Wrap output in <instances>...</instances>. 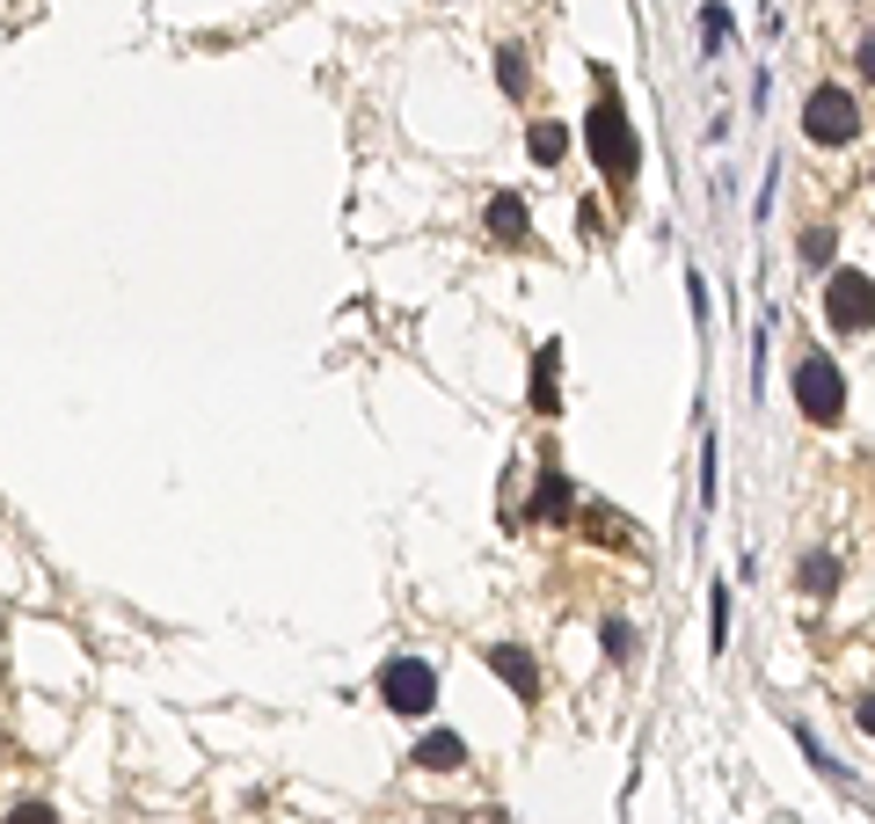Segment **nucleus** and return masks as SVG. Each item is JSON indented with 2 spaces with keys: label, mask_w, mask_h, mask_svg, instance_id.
Returning a JSON list of instances; mask_svg holds the SVG:
<instances>
[{
  "label": "nucleus",
  "mask_w": 875,
  "mask_h": 824,
  "mask_svg": "<svg viewBox=\"0 0 875 824\" xmlns=\"http://www.w3.org/2000/svg\"><path fill=\"white\" fill-rule=\"evenodd\" d=\"M708 642L716 649H730V577L708 591Z\"/></svg>",
  "instance_id": "nucleus-15"
},
{
  "label": "nucleus",
  "mask_w": 875,
  "mask_h": 824,
  "mask_svg": "<svg viewBox=\"0 0 875 824\" xmlns=\"http://www.w3.org/2000/svg\"><path fill=\"white\" fill-rule=\"evenodd\" d=\"M722 37H730V8H700V44L716 52Z\"/></svg>",
  "instance_id": "nucleus-17"
},
{
  "label": "nucleus",
  "mask_w": 875,
  "mask_h": 824,
  "mask_svg": "<svg viewBox=\"0 0 875 824\" xmlns=\"http://www.w3.org/2000/svg\"><path fill=\"white\" fill-rule=\"evenodd\" d=\"M496 89H504V95H525V89H533V73H525V52H518V44H496Z\"/></svg>",
  "instance_id": "nucleus-11"
},
{
  "label": "nucleus",
  "mask_w": 875,
  "mask_h": 824,
  "mask_svg": "<svg viewBox=\"0 0 875 824\" xmlns=\"http://www.w3.org/2000/svg\"><path fill=\"white\" fill-rule=\"evenodd\" d=\"M8 824H59V817H52V803H22V810H8Z\"/></svg>",
  "instance_id": "nucleus-18"
},
{
  "label": "nucleus",
  "mask_w": 875,
  "mask_h": 824,
  "mask_svg": "<svg viewBox=\"0 0 875 824\" xmlns=\"http://www.w3.org/2000/svg\"><path fill=\"white\" fill-rule=\"evenodd\" d=\"M803 132H810V146H846L861 132V103L840 81H824V89L803 95Z\"/></svg>",
  "instance_id": "nucleus-3"
},
{
  "label": "nucleus",
  "mask_w": 875,
  "mask_h": 824,
  "mask_svg": "<svg viewBox=\"0 0 875 824\" xmlns=\"http://www.w3.org/2000/svg\"><path fill=\"white\" fill-rule=\"evenodd\" d=\"M555 402H562V343H541L533 351V409L555 416Z\"/></svg>",
  "instance_id": "nucleus-8"
},
{
  "label": "nucleus",
  "mask_w": 875,
  "mask_h": 824,
  "mask_svg": "<svg viewBox=\"0 0 875 824\" xmlns=\"http://www.w3.org/2000/svg\"><path fill=\"white\" fill-rule=\"evenodd\" d=\"M795 256H803L810 270H832V256H840V234H832V227H810L803 241H795Z\"/></svg>",
  "instance_id": "nucleus-12"
},
{
  "label": "nucleus",
  "mask_w": 875,
  "mask_h": 824,
  "mask_svg": "<svg viewBox=\"0 0 875 824\" xmlns=\"http://www.w3.org/2000/svg\"><path fill=\"white\" fill-rule=\"evenodd\" d=\"M795 409H803L810 423H840L846 416V372L832 365V358H803V365H795Z\"/></svg>",
  "instance_id": "nucleus-5"
},
{
  "label": "nucleus",
  "mask_w": 875,
  "mask_h": 824,
  "mask_svg": "<svg viewBox=\"0 0 875 824\" xmlns=\"http://www.w3.org/2000/svg\"><path fill=\"white\" fill-rule=\"evenodd\" d=\"M569 496H577V490H569V474L547 467V474H541V496H533V511H541V518H555V511H569Z\"/></svg>",
  "instance_id": "nucleus-14"
},
{
  "label": "nucleus",
  "mask_w": 875,
  "mask_h": 824,
  "mask_svg": "<svg viewBox=\"0 0 875 824\" xmlns=\"http://www.w3.org/2000/svg\"><path fill=\"white\" fill-rule=\"evenodd\" d=\"M525 154L541 161V168H555V161L569 154V124H555V117H547V124H525Z\"/></svg>",
  "instance_id": "nucleus-10"
},
{
  "label": "nucleus",
  "mask_w": 875,
  "mask_h": 824,
  "mask_svg": "<svg viewBox=\"0 0 875 824\" xmlns=\"http://www.w3.org/2000/svg\"><path fill=\"white\" fill-rule=\"evenodd\" d=\"M380 701L394 708V715H431V708H437V671L423 665V657H387Z\"/></svg>",
  "instance_id": "nucleus-4"
},
{
  "label": "nucleus",
  "mask_w": 875,
  "mask_h": 824,
  "mask_svg": "<svg viewBox=\"0 0 875 824\" xmlns=\"http://www.w3.org/2000/svg\"><path fill=\"white\" fill-rule=\"evenodd\" d=\"M584 140H591V161H598L606 183H628L635 168H642V146H635V124H628V110H620V95H598L591 103Z\"/></svg>",
  "instance_id": "nucleus-1"
},
{
  "label": "nucleus",
  "mask_w": 875,
  "mask_h": 824,
  "mask_svg": "<svg viewBox=\"0 0 875 824\" xmlns=\"http://www.w3.org/2000/svg\"><path fill=\"white\" fill-rule=\"evenodd\" d=\"M824 321L840 336H868L875 329V278L868 270H832L824 278Z\"/></svg>",
  "instance_id": "nucleus-2"
},
{
  "label": "nucleus",
  "mask_w": 875,
  "mask_h": 824,
  "mask_svg": "<svg viewBox=\"0 0 875 824\" xmlns=\"http://www.w3.org/2000/svg\"><path fill=\"white\" fill-rule=\"evenodd\" d=\"M803 591L810 598H832V591H840V555H810L803 562Z\"/></svg>",
  "instance_id": "nucleus-13"
},
{
  "label": "nucleus",
  "mask_w": 875,
  "mask_h": 824,
  "mask_svg": "<svg viewBox=\"0 0 875 824\" xmlns=\"http://www.w3.org/2000/svg\"><path fill=\"white\" fill-rule=\"evenodd\" d=\"M854 722H861V730H868V737H875V693H868V701H861V708H854Z\"/></svg>",
  "instance_id": "nucleus-20"
},
{
  "label": "nucleus",
  "mask_w": 875,
  "mask_h": 824,
  "mask_svg": "<svg viewBox=\"0 0 875 824\" xmlns=\"http://www.w3.org/2000/svg\"><path fill=\"white\" fill-rule=\"evenodd\" d=\"M490 671L511 686V693H518V701H541V665H533L518 642H496V649H490Z\"/></svg>",
  "instance_id": "nucleus-6"
},
{
  "label": "nucleus",
  "mask_w": 875,
  "mask_h": 824,
  "mask_svg": "<svg viewBox=\"0 0 875 824\" xmlns=\"http://www.w3.org/2000/svg\"><path fill=\"white\" fill-rule=\"evenodd\" d=\"M861 73H868V81H875V30L861 37Z\"/></svg>",
  "instance_id": "nucleus-19"
},
{
  "label": "nucleus",
  "mask_w": 875,
  "mask_h": 824,
  "mask_svg": "<svg viewBox=\"0 0 875 824\" xmlns=\"http://www.w3.org/2000/svg\"><path fill=\"white\" fill-rule=\"evenodd\" d=\"M416 766H423V773H460V766H467V744H460L453 730H431V737L416 744Z\"/></svg>",
  "instance_id": "nucleus-9"
},
{
  "label": "nucleus",
  "mask_w": 875,
  "mask_h": 824,
  "mask_svg": "<svg viewBox=\"0 0 875 824\" xmlns=\"http://www.w3.org/2000/svg\"><path fill=\"white\" fill-rule=\"evenodd\" d=\"M482 227H490V241L518 248L525 234H533V219H525V197H518V190H496V197H490V212H482Z\"/></svg>",
  "instance_id": "nucleus-7"
},
{
  "label": "nucleus",
  "mask_w": 875,
  "mask_h": 824,
  "mask_svg": "<svg viewBox=\"0 0 875 824\" xmlns=\"http://www.w3.org/2000/svg\"><path fill=\"white\" fill-rule=\"evenodd\" d=\"M598 642H606L612 665H628V657H635V628H628V620H606V628H598Z\"/></svg>",
  "instance_id": "nucleus-16"
}]
</instances>
